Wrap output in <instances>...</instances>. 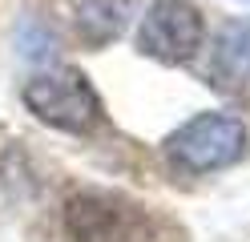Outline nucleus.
Segmentation results:
<instances>
[{
  "label": "nucleus",
  "mask_w": 250,
  "mask_h": 242,
  "mask_svg": "<svg viewBox=\"0 0 250 242\" xmlns=\"http://www.w3.org/2000/svg\"><path fill=\"white\" fill-rule=\"evenodd\" d=\"M65 230L73 242H158L153 218L113 190L73 194L65 202Z\"/></svg>",
  "instance_id": "1"
},
{
  "label": "nucleus",
  "mask_w": 250,
  "mask_h": 242,
  "mask_svg": "<svg viewBox=\"0 0 250 242\" xmlns=\"http://www.w3.org/2000/svg\"><path fill=\"white\" fill-rule=\"evenodd\" d=\"M246 154V125L234 113H198L166 137V157L186 174L226 170Z\"/></svg>",
  "instance_id": "2"
},
{
  "label": "nucleus",
  "mask_w": 250,
  "mask_h": 242,
  "mask_svg": "<svg viewBox=\"0 0 250 242\" xmlns=\"http://www.w3.org/2000/svg\"><path fill=\"white\" fill-rule=\"evenodd\" d=\"M24 105L33 109L44 125L65 129V133H85V129H93L101 121L97 89L85 81L81 69H69V65L37 73L24 85Z\"/></svg>",
  "instance_id": "3"
},
{
  "label": "nucleus",
  "mask_w": 250,
  "mask_h": 242,
  "mask_svg": "<svg viewBox=\"0 0 250 242\" xmlns=\"http://www.w3.org/2000/svg\"><path fill=\"white\" fill-rule=\"evenodd\" d=\"M137 53L162 65H182L202 48V12L190 0H158L149 4L137 24Z\"/></svg>",
  "instance_id": "4"
},
{
  "label": "nucleus",
  "mask_w": 250,
  "mask_h": 242,
  "mask_svg": "<svg viewBox=\"0 0 250 242\" xmlns=\"http://www.w3.org/2000/svg\"><path fill=\"white\" fill-rule=\"evenodd\" d=\"M206 77L218 93L250 101V24L246 21H226L218 28Z\"/></svg>",
  "instance_id": "5"
},
{
  "label": "nucleus",
  "mask_w": 250,
  "mask_h": 242,
  "mask_svg": "<svg viewBox=\"0 0 250 242\" xmlns=\"http://www.w3.org/2000/svg\"><path fill=\"white\" fill-rule=\"evenodd\" d=\"M129 24V0H73V32L89 48L113 44Z\"/></svg>",
  "instance_id": "6"
}]
</instances>
